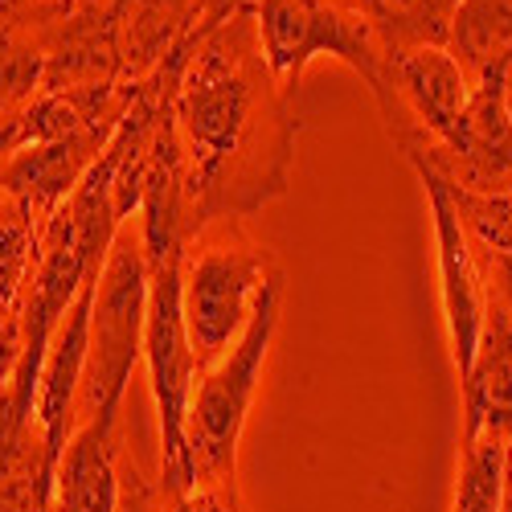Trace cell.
Returning a JSON list of instances; mask_svg holds the SVG:
<instances>
[{
    "label": "cell",
    "instance_id": "cell-7",
    "mask_svg": "<svg viewBox=\"0 0 512 512\" xmlns=\"http://www.w3.org/2000/svg\"><path fill=\"white\" fill-rule=\"evenodd\" d=\"M414 164L418 181L426 185L431 197V213H435V242H439V295H443V320H447V340H451V361L455 373L463 377L467 365L476 357L480 332H484V316H488V263L480 242L467 234V226L459 222L455 201L443 185V177L435 173L426 160L406 156Z\"/></svg>",
    "mask_w": 512,
    "mask_h": 512
},
{
    "label": "cell",
    "instance_id": "cell-16",
    "mask_svg": "<svg viewBox=\"0 0 512 512\" xmlns=\"http://www.w3.org/2000/svg\"><path fill=\"white\" fill-rule=\"evenodd\" d=\"M41 226L33 213L0 193V381H9L21 353V308L37 267Z\"/></svg>",
    "mask_w": 512,
    "mask_h": 512
},
{
    "label": "cell",
    "instance_id": "cell-25",
    "mask_svg": "<svg viewBox=\"0 0 512 512\" xmlns=\"http://www.w3.org/2000/svg\"><path fill=\"white\" fill-rule=\"evenodd\" d=\"M119 512H156L152 508V496H148V488L132 476V484L123 488V500H119Z\"/></svg>",
    "mask_w": 512,
    "mask_h": 512
},
{
    "label": "cell",
    "instance_id": "cell-2",
    "mask_svg": "<svg viewBox=\"0 0 512 512\" xmlns=\"http://www.w3.org/2000/svg\"><path fill=\"white\" fill-rule=\"evenodd\" d=\"M283 312V275L275 271L263 291L246 332L238 345L201 373V386L189 402V463H193V484H218L234 488V467H238V443L246 431V414L254 406L263 381L267 353L279 332Z\"/></svg>",
    "mask_w": 512,
    "mask_h": 512
},
{
    "label": "cell",
    "instance_id": "cell-14",
    "mask_svg": "<svg viewBox=\"0 0 512 512\" xmlns=\"http://www.w3.org/2000/svg\"><path fill=\"white\" fill-rule=\"evenodd\" d=\"M197 25V0H111V41L127 87H140Z\"/></svg>",
    "mask_w": 512,
    "mask_h": 512
},
{
    "label": "cell",
    "instance_id": "cell-24",
    "mask_svg": "<svg viewBox=\"0 0 512 512\" xmlns=\"http://www.w3.org/2000/svg\"><path fill=\"white\" fill-rule=\"evenodd\" d=\"M254 0H197V9H201V25H222L230 13L238 9H250Z\"/></svg>",
    "mask_w": 512,
    "mask_h": 512
},
{
    "label": "cell",
    "instance_id": "cell-8",
    "mask_svg": "<svg viewBox=\"0 0 512 512\" xmlns=\"http://www.w3.org/2000/svg\"><path fill=\"white\" fill-rule=\"evenodd\" d=\"M406 156H422L435 173L467 193H512V115L496 82L472 91L443 140H406Z\"/></svg>",
    "mask_w": 512,
    "mask_h": 512
},
{
    "label": "cell",
    "instance_id": "cell-13",
    "mask_svg": "<svg viewBox=\"0 0 512 512\" xmlns=\"http://www.w3.org/2000/svg\"><path fill=\"white\" fill-rule=\"evenodd\" d=\"M492 283V279H488ZM463 386V439L500 435L512 443V312L500 304V295H488V316L476 357L459 377Z\"/></svg>",
    "mask_w": 512,
    "mask_h": 512
},
{
    "label": "cell",
    "instance_id": "cell-20",
    "mask_svg": "<svg viewBox=\"0 0 512 512\" xmlns=\"http://www.w3.org/2000/svg\"><path fill=\"white\" fill-rule=\"evenodd\" d=\"M508 451H512V443L500 439V435H488V431L476 435V439H463L451 512H500Z\"/></svg>",
    "mask_w": 512,
    "mask_h": 512
},
{
    "label": "cell",
    "instance_id": "cell-12",
    "mask_svg": "<svg viewBox=\"0 0 512 512\" xmlns=\"http://www.w3.org/2000/svg\"><path fill=\"white\" fill-rule=\"evenodd\" d=\"M66 17L70 0H0V119L37 99Z\"/></svg>",
    "mask_w": 512,
    "mask_h": 512
},
{
    "label": "cell",
    "instance_id": "cell-27",
    "mask_svg": "<svg viewBox=\"0 0 512 512\" xmlns=\"http://www.w3.org/2000/svg\"><path fill=\"white\" fill-rule=\"evenodd\" d=\"M500 512H512V451H508V472H504V504Z\"/></svg>",
    "mask_w": 512,
    "mask_h": 512
},
{
    "label": "cell",
    "instance_id": "cell-22",
    "mask_svg": "<svg viewBox=\"0 0 512 512\" xmlns=\"http://www.w3.org/2000/svg\"><path fill=\"white\" fill-rule=\"evenodd\" d=\"M168 512H238L234 488H218V484H193L189 492H177Z\"/></svg>",
    "mask_w": 512,
    "mask_h": 512
},
{
    "label": "cell",
    "instance_id": "cell-11",
    "mask_svg": "<svg viewBox=\"0 0 512 512\" xmlns=\"http://www.w3.org/2000/svg\"><path fill=\"white\" fill-rule=\"evenodd\" d=\"M115 132H78L66 140H46V144H25L21 152H13L0 164V193L9 201H17L25 213L46 226L54 213L62 209V201L78 189V181L91 173V164L103 156L107 140Z\"/></svg>",
    "mask_w": 512,
    "mask_h": 512
},
{
    "label": "cell",
    "instance_id": "cell-4",
    "mask_svg": "<svg viewBox=\"0 0 512 512\" xmlns=\"http://www.w3.org/2000/svg\"><path fill=\"white\" fill-rule=\"evenodd\" d=\"M181 267H185V250H173L148 263V320H144V361L160 422V476L173 496L193 488L189 402H193V381L201 377L181 312Z\"/></svg>",
    "mask_w": 512,
    "mask_h": 512
},
{
    "label": "cell",
    "instance_id": "cell-15",
    "mask_svg": "<svg viewBox=\"0 0 512 512\" xmlns=\"http://www.w3.org/2000/svg\"><path fill=\"white\" fill-rule=\"evenodd\" d=\"M123 476L115 451V426L87 418L74 435L54 472V508L58 512H119Z\"/></svg>",
    "mask_w": 512,
    "mask_h": 512
},
{
    "label": "cell",
    "instance_id": "cell-17",
    "mask_svg": "<svg viewBox=\"0 0 512 512\" xmlns=\"http://www.w3.org/2000/svg\"><path fill=\"white\" fill-rule=\"evenodd\" d=\"M54 500V467L46 463L33 414H21L0 386V512H41Z\"/></svg>",
    "mask_w": 512,
    "mask_h": 512
},
{
    "label": "cell",
    "instance_id": "cell-10",
    "mask_svg": "<svg viewBox=\"0 0 512 512\" xmlns=\"http://www.w3.org/2000/svg\"><path fill=\"white\" fill-rule=\"evenodd\" d=\"M95 287L99 275L78 291V300L62 316L46 361H41L37 377V398H33V422L41 431V447H46V463L58 472V459L74 435V406L82 390V369H87V345H91V308H95Z\"/></svg>",
    "mask_w": 512,
    "mask_h": 512
},
{
    "label": "cell",
    "instance_id": "cell-28",
    "mask_svg": "<svg viewBox=\"0 0 512 512\" xmlns=\"http://www.w3.org/2000/svg\"><path fill=\"white\" fill-rule=\"evenodd\" d=\"M41 512H58V508H54V500H50V504H41Z\"/></svg>",
    "mask_w": 512,
    "mask_h": 512
},
{
    "label": "cell",
    "instance_id": "cell-29",
    "mask_svg": "<svg viewBox=\"0 0 512 512\" xmlns=\"http://www.w3.org/2000/svg\"><path fill=\"white\" fill-rule=\"evenodd\" d=\"M0 386H5V381H0Z\"/></svg>",
    "mask_w": 512,
    "mask_h": 512
},
{
    "label": "cell",
    "instance_id": "cell-3",
    "mask_svg": "<svg viewBox=\"0 0 512 512\" xmlns=\"http://www.w3.org/2000/svg\"><path fill=\"white\" fill-rule=\"evenodd\" d=\"M144 320H148V254H144V238L123 226L99 271L87 369H82V390H78L87 418L103 426L119 422L127 381H132L136 361L144 357Z\"/></svg>",
    "mask_w": 512,
    "mask_h": 512
},
{
    "label": "cell",
    "instance_id": "cell-6",
    "mask_svg": "<svg viewBox=\"0 0 512 512\" xmlns=\"http://www.w3.org/2000/svg\"><path fill=\"white\" fill-rule=\"evenodd\" d=\"M279 267L259 246H205L181 267V312L185 332L205 373L218 365L246 332L263 283Z\"/></svg>",
    "mask_w": 512,
    "mask_h": 512
},
{
    "label": "cell",
    "instance_id": "cell-18",
    "mask_svg": "<svg viewBox=\"0 0 512 512\" xmlns=\"http://www.w3.org/2000/svg\"><path fill=\"white\" fill-rule=\"evenodd\" d=\"M443 50L463 66L472 87H500V70L512 54V0H459Z\"/></svg>",
    "mask_w": 512,
    "mask_h": 512
},
{
    "label": "cell",
    "instance_id": "cell-1",
    "mask_svg": "<svg viewBox=\"0 0 512 512\" xmlns=\"http://www.w3.org/2000/svg\"><path fill=\"white\" fill-rule=\"evenodd\" d=\"M164 115L193 234L213 218L263 209L287 189L295 119L263 58L254 5L189 33Z\"/></svg>",
    "mask_w": 512,
    "mask_h": 512
},
{
    "label": "cell",
    "instance_id": "cell-19",
    "mask_svg": "<svg viewBox=\"0 0 512 512\" xmlns=\"http://www.w3.org/2000/svg\"><path fill=\"white\" fill-rule=\"evenodd\" d=\"M381 54L447 46L459 0H353Z\"/></svg>",
    "mask_w": 512,
    "mask_h": 512
},
{
    "label": "cell",
    "instance_id": "cell-21",
    "mask_svg": "<svg viewBox=\"0 0 512 512\" xmlns=\"http://www.w3.org/2000/svg\"><path fill=\"white\" fill-rule=\"evenodd\" d=\"M447 193L455 201L459 222L480 242V250L500 254V259L512 263V193H467V189H455V185H447Z\"/></svg>",
    "mask_w": 512,
    "mask_h": 512
},
{
    "label": "cell",
    "instance_id": "cell-26",
    "mask_svg": "<svg viewBox=\"0 0 512 512\" xmlns=\"http://www.w3.org/2000/svg\"><path fill=\"white\" fill-rule=\"evenodd\" d=\"M500 95H504V107H508V115H512V54H508V62H504V70H500Z\"/></svg>",
    "mask_w": 512,
    "mask_h": 512
},
{
    "label": "cell",
    "instance_id": "cell-5",
    "mask_svg": "<svg viewBox=\"0 0 512 512\" xmlns=\"http://www.w3.org/2000/svg\"><path fill=\"white\" fill-rule=\"evenodd\" d=\"M263 58L291 95L316 58H336L365 78L369 95L386 99V54L373 41L353 0H254Z\"/></svg>",
    "mask_w": 512,
    "mask_h": 512
},
{
    "label": "cell",
    "instance_id": "cell-9",
    "mask_svg": "<svg viewBox=\"0 0 512 512\" xmlns=\"http://www.w3.org/2000/svg\"><path fill=\"white\" fill-rule=\"evenodd\" d=\"M472 91V78L443 46H422L386 54V99L377 107L398 144L443 140L463 115Z\"/></svg>",
    "mask_w": 512,
    "mask_h": 512
},
{
    "label": "cell",
    "instance_id": "cell-23",
    "mask_svg": "<svg viewBox=\"0 0 512 512\" xmlns=\"http://www.w3.org/2000/svg\"><path fill=\"white\" fill-rule=\"evenodd\" d=\"M29 140H25V119H21V111L17 115H9V119H0V164H5L13 152H21Z\"/></svg>",
    "mask_w": 512,
    "mask_h": 512
}]
</instances>
